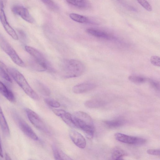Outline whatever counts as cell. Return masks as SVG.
I'll use <instances>...</instances> for the list:
<instances>
[{"instance_id": "obj_1", "label": "cell", "mask_w": 160, "mask_h": 160, "mask_svg": "<svg viewBox=\"0 0 160 160\" xmlns=\"http://www.w3.org/2000/svg\"><path fill=\"white\" fill-rule=\"evenodd\" d=\"M77 124V128L82 130L88 139L93 136L94 126L91 117L87 113L82 111H77L73 115Z\"/></svg>"}, {"instance_id": "obj_2", "label": "cell", "mask_w": 160, "mask_h": 160, "mask_svg": "<svg viewBox=\"0 0 160 160\" xmlns=\"http://www.w3.org/2000/svg\"><path fill=\"white\" fill-rule=\"evenodd\" d=\"M62 64V73L64 77L66 78L80 76L83 74L85 69L83 63L77 60H65Z\"/></svg>"}, {"instance_id": "obj_3", "label": "cell", "mask_w": 160, "mask_h": 160, "mask_svg": "<svg viewBox=\"0 0 160 160\" xmlns=\"http://www.w3.org/2000/svg\"><path fill=\"white\" fill-rule=\"evenodd\" d=\"M8 72L9 74L28 96L35 100L39 99L38 94L30 87L22 74L12 68H8Z\"/></svg>"}, {"instance_id": "obj_4", "label": "cell", "mask_w": 160, "mask_h": 160, "mask_svg": "<svg viewBox=\"0 0 160 160\" xmlns=\"http://www.w3.org/2000/svg\"><path fill=\"white\" fill-rule=\"evenodd\" d=\"M0 46L2 49L10 58L13 62L20 67H24L25 63L10 44L0 34Z\"/></svg>"}, {"instance_id": "obj_5", "label": "cell", "mask_w": 160, "mask_h": 160, "mask_svg": "<svg viewBox=\"0 0 160 160\" xmlns=\"http://www.w3.org/2000/svg\"><path fill=\"white\" fill-rule=\"evenodd\" d=\"M13 118L19 128L27 137L34 140L38 139L37 134L28 124L14 111L12 112Z\"/></svg>"}, {"instance_id": "obj_6", "label": "cell", "mask_w": 160, "mask_h": 160, "mask_svg": "<svg viewBox=\"0 0 160 160\" xmlns=\"http://www.w3.org/2000/svg\"><path fill=\"white\" fill-rule=\"evenodd\" d=\"M25 48L26 51L32 58L43 65L47 70L51 72H54V70L52 66L41 52L30 46H26Z\"/></svg>"}, {"instance_id": "obj_7", "label": "cell", "mask_w": 160, "mask_h": 160, "mask_svg": "<svg viewBox=\"0 0 160 160\" xmlns=\"http://www.w3.org/2000/svg\"><path fill=\"white\" fill-rule=\"evenodd\" d=\"M115 137L118 141L127 144L142 145L146 142V140L142 138L129 136L121 133H117Z\"/></svg>"}, {"instance_id": "obj_8", "label": "cell", "mask_w": 160, "mask_h": 160, "mask_svg": "<svg viewBox=\"0 0 160 160\" xmlns=\"http://www.w3.org/2000/svg\"><path fill=\"white\" fill-rule=\"evenodd\" d=\"M25 111L28 119L33 126L41 130L45 129V124L37 113L28 108H26Z\"/></svg>"}, {"instance_id": "obj_9", "label": "cell", "mask_w": 160, "mask_h": 160, "mask_svg": "<svg viewBox=\"0 0 160 160\" xmlns=\"http://www.w3.org/2000/svg\"><path fill=\"white\" fill-rule=\"evenodd\" d=\"M12 10L13 13L19 16L26 22L30 23L33 22V18L26 8L20 5H15L12 7Z\"/></svg>"}, {"instance_id": "obj_10", "label": "cell", "mask_w": 160, "mask_h": 160, "mask_svg": "<svg viewBox=\"0 0 160 160\" xmlns=\"http://www.w3.org/2000/svg\"><path fill=\"white\" fill-rule=\"evenodd\" d=\"M0 21L7 33L14 40H18V37L14 29L11 26L7 21L4 12L0 8Z\"/></svg>"}, {"instance_id": "obj_11", "label": "cell", "mask_w": 160, "mask_h": 160, "mask_svg": "<svg viewBox=\"0 0 160 160\" xmlns=\"http://www.w3.org/2000/svg\"><path fill=\"white\" fill-rule=\"evenodd\" d=\"M70 137L73 143L78 147L81 148H85L86 145V142L84 137L79 132L71 130L69 132Z\"/></svg>"}, {"instance_id": "obj_12", "label": "cell", "mask_w": 160, "mask_h": 160, "mask_svg": "<svg viewBox=\"0 0 160 160\" xmlns=\"http://www.w3.org/2000/svg\"><path fill=\"white\" fill-rule=\"evenodd\" d=\"M96 85L91 82H84L74 86L73 92L76 94H81L91 91L95 88Z\"/></svg>"}, {"instance_id": "obj_13", "label": "cell", "mask_w": 160, "mask_h": 160, "mask_svg": "<svg viewBox=\"0 0 160 160\" xmlns=\"http://www.w3.org/2000/svg\"><path fill=\"white\" fill-rule=\"evenodd\" d=\"M86 32L89 34L98 38L107 40L113 38V37L107 32L97 29L89 28L86 29Z\"/></svg>"}, {"instance_id": "obj_14", "label": "cell", "mask_w": 160, "mask_h": 160, "mask_svg": "<svg viewBox=\"0 0 160 160\" xmlns=\"http://www.w3.org/2000/svg\"><path fill=\"white\" fill-rule=\"evenodd\" d=\"M0 93L9 101L11 102H15V97L12 92L0 81Z\"/></svg>"}, {"instance_id": "obj_15", "label": "cell", "mask_w": 160, "mask_h": 160, "mask_svg": "<svg viewBox=\"0 0 160 160\" xmlns=\"http://www.w3.org/2000/svg\"><path fill=\"white\" fill-rule=\"evenodd\" d=\"M69 4L81 9H87L91 7L88 0H66Z\"/></svg>"}, {"instance_id": "obj_16", "label": "cell", "mask_w": 160, "mask_h": 160, "mask_svg": "<svg viewBox=\"0 0 160 160\" xmlns=\"http://www.w3.org/2000/svg\"><path fill=\"white\" fill-rule=\"evenodd\" d=\"M0 126L3 134L6 136L10 135V130L8 124L0 105Z\"/></svg>"}, {"instance_id": "obj_17", "label": "cell", "mask_w": 160, "mask_h": 160, "mask_svg": "<svg viewBox=\"0 0 160 160\" xmlns=\"http://www.w3.org/2000/svg\"><path fill=\"white\" fill-rule=\"evenodd\" d=\"M60 117L62 120L69 126L77 128L76 123L73 115L66 112Z\"/></svg>"}, {"instance_id": "obj_18", "label": "cell", "mask_w": 160, "mask_h": 160, "mask_svg": "<svg viewBox=\"0 0 160 160\" xmlns=\"http://www.w3.org/2000/svg\"><path fill=\"white\" fill-rule=\"evenodd\" d=\"M127 155L125 152L119 147L114 148L111 152V157L112 159H122Z\"/></svg>"}, {"instance_id": "obj_19", "label": "cell", "mask_w": 160, "mask_h": 160, "mask_svg": "<svg viewBox=\"0 0 160 160\" xmlns=\"http://www.w3.org/2000/svg\"><path fill=\"white\" fill-rule=\"evenodd\" d=\"M105 124L110 128H117L123 125L125 123L124 121L121 119L106 121L104 122Z\"/></svg>"}, {"instance_id": "obj_20", "label": "cell", "mask_w": 160, "mask_h": 160, "mask_svg": "<svg viewBox=\"0 0 160 160\" xmlns=\"http://www.w3.org/2000/svg\"><path fill=\"white\" fill-rule=\"evenodd\" d=\"M105 102L100 100L94 99L88 100L84 103L86 107L89 108H96L104 105Z\"/></svg>"}, {"instance_id": "obj_21", "label": "cell", "mask_w": 160, "mask_h": 160, "mask_svg": "<svg viewBox=\"0 0 160 160\" xmlns=\"http://www.w3.org/2000/svg\"><path fill=\"white\" fill-rule=\"evenodd\" d=\"M69 17L73 20L81 23H90V20L87 17L82 15L75 13H71Z\"/></svg>"}, {"instance_id": "obj_22", "label": "cell", "mask_w": 160, "mask_h": 160, "mask_svg": "<svg viewBox=\"0 0 160 160\" xmlns=\"http://www.w3.org/2000/svg\"><path fill=\"white\" fill-rule=\"evenodd\" d=\"M37 88L40 93L45 96H49L51 92L49 88L44 84L38 81L36 82Z\"/></svg>"}, {"instance_id": "obj_23", "label": "cell", "mask_w": 160, "mask_h": 160, "mask_svg": "<svg viewBox=\"0 0 160 160\" xmlns=\"http://www.w3.org/2000/svg\"><path fill=\"white\" fill-rule=\"evenodd\" d=\"M30 64L35 70L38 72H43L47 70L46 68L42 63L33 58L30 61Z\"/></svg>"}, {"instance_id": "obj_24", "label": "cell", "mask_w": 160, "mask_h": 160, "mask_svg": "<svg viewBox=\"0 0 160 160\" xmlns=\"http://www.w3.org/2000/svg\"><path fill=\"white\" fill-rule=\"evenodd\" d=\"M129 81L135 83L141 84L144 82L146 80L144 78L135 75H129L128 77Z\"/></svg>"}, {"instance_id": "obj_25", "label": "cell", "mask_w": 160, "mask_h": 160, "mask_svg": "<svg viewBox=\"0 0 160 160\" xmlns=\"http://www.w3.org/2000/svg\"><path fill=\"white\" fill-rule=\"evenodd\" d=\"M44 101L49 106L57 108L60 107V103L57 101L51 98H46Z\"/></svg>"}, {"instance_id": "obj_26", "label": "cell", "mask_w": 160, "mask_h": 160, "mask_svg": "<svg viewBox=\"0 0 160 160\" xmlns=\"http://www.w3.org/2000/svg\"><path fill=\"white\" fill-rule=\"evenodd\" d=\"M137 1L146 10L149 12L152 11V7L147 0H137Z\"/></svg>"}, {"instance_id": "obj_27", "label": "cell", "mask_w": 160, "mask_h": 160, "mask_svg": "<svg viewBox=\"0 0 160 160\" xmlns=\"http://www.w3.org/2000/svg\"><path fill=\"white\" fill-rule=\"evenodd\" d=\"M52 148L54 158L55 160H61L60 155V150L54 145L52 146Z\"/></svg>"}, {"instance_id": "obj_28", "label": "cell", "mask_w": 160, "mask_h": 160, "mask_svg": "<svg viewBox=\"0 0 160 160\" xmlns=\"http://www.w3.org/2000/svg\"><path fill=\"white\" fill-rule=\"evenodd\" d=\"M120 4L128 9L133 11H135L136 9L131 5H130L124 0H116Z\"/></svg>"}, {"instance_id": "obj_29", "label": "cell", "mask_w": 160, "mask_h": 160, "mask_svg": "<svg viewBox=\"0 0 160 160\" xmlns=\"http://www.w3.org/2000/svg\"><path fill=\"white\" fill-rule=\"evenodd\" d=\"M151 63L153 65L159 67L160 65V58L156 56H152L150 59Z\"/></svg>"}, {"instance_id": "obj_30", "label": "cell", "mask_w": 160, "mask_h": 160, "mask_svg": "<svg viewBox=\"0 0 160 160\" xmlns=\"http://www.w3.org/2000/svg\"><path fill=\"white\" fill-rule=\"evenodd\" d=\"M148 81L151 86L153 88L159 91L160 85L158 82L151 79H148Z\"/></svg>"}, {"instance_id": "obj_31", "label": "cell", "mask_w": 160, "mask_h": 160, "mask_svg": "<svg viewBox=\"0 0 160 160\" xmlns=\"http://www.w3.org/2000/svg\"><path fill=\"white\" fill-rule=\"evenodd\" d=\"M147 152L149 154L153 155L160 156V154L159 149H148L147 151Z\"/></svg>"}, {"instance_id": "obj_32", "label": "cell", "mask_w": 160, "mask_h": 160, "mask_svg": "<svg viewBox=\"0 0 160 160\" xmlns=\"http://www.w3.org/2000/svg\"><path fill=\"white\" fill-rule=\"evenodd\" d=\"M52 111L56 115L59 117H60L66 112L65 110L61 109H53Z\"/></svg>"}, {"instance_id": "obj_33", "label": "cell", "mask_w": 160, "mask_h": 160, "mask_svg": "<svg viewBox=\"0 0 160 160\" xmlns=\"http://www.w3.org/2000/svg\"><path fill=\"white\" fill-rule=\"evenodd\" d=\"M0 70L9 73L8 68L6 65L0 60Z\"/></svg>"}, {"instance_id": "obj_34", "label": "cell", "mask_w": 160, "mask_h": 160, "mask_svg": "<svg viewBox=\"0 0 160 160\" xmlns=\"http://www.w3.org/2000/svg\"><path fill=\"white\" fill-rule=\"evenodd\" d=\"M60 155L61 160H72V159L67 156L62 151L60 150Z\"/></svg>"}, {"instance_id": "obj_35", "label": "cell", "mask_w": 160, "mask_h": 160, "mask_svg": "<svg viewBox=\"0 0 160 160\" xmlns=\"http://www.w3.org/2000/svg\"><path fill=\"white\" fill-rule=\"evenodd\" d=\"M4 0H0V8L3 9L4 7Z\"/></svg>"}, {"instance_id": "obj_36", "label": "cell", "mask_w": 160, "mask_h": 160, "mask_svg": "<svg viewBox=\"0 0 160 160\" xmlns=\"http://www.w3.org/2000/svg\"><path fill=\"white\" fill-rule=\"evenodd\" d=\"M0 156L1 158H2L3 157L2 150V147L0 141Z\"/></svg>"}, {"instance_id": "obj_37", "label": "cell", "mask_w": 160, "mask_h": 160, "mask_svg": "<svg viewBox=\"0 0 160 160\" xmlns=\"http://www.w3.org/2000/svg\"><path fill=\"white\" fill-rule=\"evenodd\" d=\"M5 158L6 160H11V159L10 156L7 153H6L5 154Z\"/></svg>"}]
</instances>
